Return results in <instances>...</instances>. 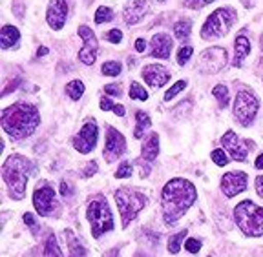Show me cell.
<instances>
[{
  "label": "cell",
  "instance_id": "6da1fadb",
  "mask_svg": "<svg viewBox=\"0 0 263 257\" xmlns=\"http://www.w3.org/2000/svg\"><path fill=\"white\" fill-rule=\"evenodd\" d=\"M196 201V188L186 179H172L161 192V208L166 225H174Z\"/></svg>",
  "mask_w": 263,
  "mask_h": 257
},
{
  "label": "cell",
  "instance_id": "7a4b0ae2",
  "mask_svg": "<svg viewBox=\"0 0 263 257\" xmlns=\"http://www.w3.org/2000/svg\"><path fill=\"white\" fill-rule=\"evenodd\" d=\"M39 111L31 104L26 102H18L13 104L2 113V126H4L6 133H9L13 139H26L39 126Z\"/></svg>",
  "mask_w": 263,
  "mask_h": 257
},
{
  "label": "cell",
  "instance_id": "3957f363",
  "mask_svg": "<svg viewBox=\"0 0 263 257\" xmlns=\"http://www.w3.org/2000/svg\"><path fill=\"white\" fill-rule=\"evenodd\" d=\"M31 168L33 164L24 155H16L15 153V155L8 157V161L2 166V177H4V183L8 184L11 199H24L26 183H28V175L31 173Z\"/></svg>",
  "mask_w": 263,
  "mask_h": 257
},
{
  "label": "cell",
  "instance_id": "277c9868",
  "mask_svg": "<svg viewBox=\"0 0 263 257\" xmlns=\"http://www.w3.org/2000/svg\"><path fill=\"white\" fill-rule=\"evenodd\" d=\"M234 219L238 228L249 237L263 235V208L252 201H243L234 208Z\"/></svg>",
  "mask_w": 263,
  "mask_h": 257
},
{
  "label": "cell",
  "instance_id": "5b68a950",
  "mask_svg": "<svg viewBox=\"0 0 263 257\" xmlns=\"http://www.w3.org/2000/svg\"><path fill=\"white\" fill-rule=\"evenodd\" d=\"M86 217L90 221L91 233L95 239L103 235V233L110 232L114 228V217H111L110 206H108L106 199L103 195H97L95 199L90 201L86 210Z\"/></svg>",
  "mask_w": 263,
  "mask_h": 257
},
{
  "label": "cell",
  "instance_id": "8992f818",
  "mask_svg": "<svg viewBox=\"0 0 263 257\" xmlns=\"http://www.w3.org/2000/svg\"><path fill=\"white\" fill-rule=\"evenodd\" d=\"M115 203L121 212V219H123V226L130 225V221L137 215V212L146 206V197L141 192L130 190V188H121L115 192Z\"/></svg>",
  "mask_w": 263,
  "mask_h": 257
},
{
  "label": "cell",
  "instance_id": "52a82bcc",
  "mask_svg": "<svg viewBox=\"0 0 263 257\" xmlns=\"http://www.w3.org/2000/svg\"><path fill=\"white\" fill-rule=\"evenodd\" d=\"M236 21V13L230 8H221L218 11H214L212 15L206 18L205 26L201 28V37L205 41L210 38H218V37H225L229 29L232 28Z\"/></svg>",
  "mask_w": 263,
  "mask_h": 257
},
{
  "label": "cell",
  "instance_id": "ba28073f",
  "mask_svg": "<svg viewBox=\"0 0 263 257\" xmlns=\"http://www.w3.org/2000/svg\"><path fill=\"white\" fill-rule=\"evenodd\" d=\"M256 113H258V98L251 91H239L234 101L236 118H238L243 126H249L254 121Z\"/></svg>",
  "mask_w": 263,
  "mask_h": 257
},
{
  "label": "cell",
  "instance_id": "9c48e42d",
  "mask_svg": "<svg viewBox=\"0 0 263 257\" xmlns=\"http://www.w3.org/2000/svg\"><path fill=\"white\" fill-rule=\"evenodd\" d=\"M227 64V51L223 48H209L205 49L197 61L199 70L205 73H218Z\"/></svg>",
  "mask_w": 263,
  "mask_h": 257
},
{
  "label": "cell",
  "instance_id": "30bf717a",
  "mask_svg": "<svg viewBox=\"0 0 263 257\" xmlns=\"http://www.w3.org/2000/svg\"><path fill=\"white\" fill-rule=\"evenodd\" d=\"M33 204L41 215L53 213V210L57 208V201H55V190L49 186V183H41V186L33 192Z\"/></svg>",
  "mask_w": 263,
  "mask_h": 257
},
{
  "label": "cell",
  "instance_id": "8fae6325",
  "mask_svg": "<svg viewBox=\"0 0 263 257\" xmlns=\"http://www.w3.org/2000/svg\"><path fill=\"white\" fill-rule=\"evenodd\" d=\"M97 133H99V130H97V124H95L93 118L86 121V124L82 126L81 131H79V135L73 137V148L81 151V153L91 151L95 148V144H97Z\"/></svg>",
  "mask_w": 263,
  "mask_h": 257
},
{
  "label": "cell",
  "instance_id": "7c38bea8",
  "mask_svg": "<svg viewBox=\"0 0 263 257\" xmlns=\"http://www.w3.org/2000/svg\"><path fill=\"white\" fill-rule=\"evenodd\" d=\"M221 143H223V146L229 150L230 157L236 161H245L249 150L254 148V143H252V141H249V139L239 141L238 135H236L234 131H227V133L221 137Z\"/></svg>",
  "mask_w": 263,
  "mask_h": 257
},
{
  "label": "cell",
  "instance_id": "4fadbf2b",
  "mask_svg": "<svg viewBox=\"0 0 263 257\" xmlns=\"http://www.w3.org/2000/svg\"><path fill=\"white\" fill-rule=\"evenodd\" d=\"M124 151H126V141H124V137L115 128L108 126L106 146H104V157H106V161L111 163V161L119 159Z\"/></svg>",
  "mask_w": 263,
  "mask_h": 257
},
{
  "label": "cell",
  "instance_id": "5bb4252c",
  "mask_svg": "<svg viewBox=\"0 0 263 257\" xmlns=\"http://www.w3.org/2000/svg\"><path fill=\"white\" fill-rule=\"evenodd\" d=\"M79 35H81L82 41H84V46H82L81 53H79V58L86 66H91L95 62V53H97L99 42H97V38H95L93 31H91L90 28H86V26H81V28H79Z\"/></svg>",
  "mask_w": 263,
  "mask_h": 257
},
{
  "label": "cell",
  "instance_id": "9a60e30c",
  "mask_svg": "<svg viewBox=\"0 0 263 257\" xmlns=\"http://www.w3.org/2000/svg\"><path fill=\"white\" fill-rule=\"evenodd\" d=\"M247 181H249V175L245 171H230V173H225L221 179V190L227 197H234L238 193H241L247 188Z\"/></svg>",
  "mask_w": 263,
  "mask_h": 257
},
{
  "label": "cell",
  "instance_id": "2e32d148",
  "mask_svg": "<svg viewBox=\"0 0 263 257\" xmlns=\"http://www.w3.org/2000/svg\"><path fill=\"white\" fill-rule=\"evenodd\" d=\"M66 16H68V4H66V0H53L48 6L46 21H48V24L53 29H61L64 26Z\"/></svg>",
  "mask_w": 263,
  "mask_h": 257
},
{
  "label": "cell",
  "instance_id": "e0dca14e",
  "mask_svg": "<svg viewBox=\"0 0 263 257\" xmlns=\"http://www.w3.org/2000/svg\"><path fill=\"white\" fill-rule=\"evenodd\" d=\"M143 78L150 86H154V88H159V86H163V84L168 82L170 73L164 70L163 66L152 64V66H146V68L143 70Z\"/></svg>",
  "mask_w": 263,
  "mask_h": 257
},
{
  "label": "cell",
  "instance_id": "ac0fdd59",
  "mask_svg": "<svg viewBox=\"0 0 263 257\" xmlns=\"http://www.w3.org/2000/svg\"><path fill=\"white\" fill-rule=\"evenodd\" d=\"M170 49H172V38L164 33H159L152 38V49H150V55L156 58H168L170 57Z\"/></svg>",
  "mask_w": 263,
  "mask_h": 257
},
{
  "label": "cell",
  "instance_id": "d6986e66",
  "mask_svg": "<svg viewBox=\"0 0 263 257\" xmlns=\"http://www.w3.org/2000/svg\"><path fill=\"white\" fill-rule=\"evenodd\" d=\"M146 9H148V6L144 0H132L130 4L126 6V9H124V21L130 26L137 24V22L146 15Z\"/></svg>",
  "mask_w": 263,
  "mask_h": 257
},
{
  "label": "cell",
  "instance_id": "ffe728a7",
  "mask_svg": "<svg viewBox=\"0 0 263 257\" xmlns=\"http://www.w3.org/2000/svg\"><path fill=\"white\" fill-rule=\"evenodd\" d=\"M157 155H159V137L157 133H152L143 144V159L154 161Z\"/></svg>",
  "mask_w": 263,
  "mask_h": 257
},
{
  "label": "cell",
  "instance_id": "44dd1931",
  "mask_svg": "<svg viewBox=\"0 0 263 257\" xmlns=\"http://www.w3.org/2000/svg\"><path fill=\"white\" fill-rule=\"evenodd\" d=\"M18 38H21L18 29L13 28V26H4L2 33H0V46H2V49H8L11 46H15L18 42Z\"/></svg>",
  "mask_w": 263,
  "mask_h": 257
},
{
  "label": "cell",
  "instance_id": "7402d4cb",
  "mask_svg": "<svg viewBox=\"0 0 263 257\" xmlns=\"http://www.w3.org/2000/svg\"><path fill=\"white\" fill-rule=\"evenodd\" d=\"M234 49H236V55H234V66H241L243 58L249 55V51H251V42H249V38L243 37V35H239L238 38H236L234 42Z\"/></svg>",
  "mask_w": 263,
  "mask_h": 257
},
{
  "label": "cell",
  "instance_id": "603a6c76",
  "mask_svg": "<svg viewBox=\"0 0 263 257\" xmlns=\"http://www.w3.org/2000/svg\"><path fill=\"white\" fill-rule=\"evenodd\" d=\"M66 237H68V248H70V257H86L88 252L86 248L79 243V239L73 235L71 232H66Z\"/></svg>",
  "mask_w": 263,
  "mask_h": 257
},
{
  "label": "cell",
  "instance_id": "cb8c5ba5",
  "mask_svg": "<svg viewBox=\"0 0 263 257\" xmlns=\"http://www.w3.org/2000/svg\"><path fill=\"white\" fill-rule=\"evenodd\" d=\"M44 257H62V252H61V248H59L57 237L55 235L48 237V241H46V246H44Z\"/></svg>",
  "mask_w": 263,
  "mask_h": 257
},
{
  "label": "cell",
  "instance_id": "d4e9b609",
  "mask_svg": "<svg viewBox=\"0 0 263 257\" xmlns=\"http://www.w3.org/2000/svg\"><path fill=\"white\" fill-rule=\"evenodd\" d=\"M136 121H137V128H136V137L137 139H139L141 135H143V131L146 130V128H150V117H148L146 113H144V111H137L136 113Z\"/></svg>",
  "mask_w": 263,
  "mask_h": 257
},
{
  "label": "cell",
  "instance_id": "484cf974",
  "mask_svg": "<svg viewBox=\"0 0 263 257\" xmlns=\"http://www.w3.org/2000/svg\"><path fill=\"white\" fill-rule=\"evenodd\" d=\"M190 29H192L190 22H186V21L177 22V24L174 26V33H176L177 41H186V38H189V35H190Z\"/></svg>",
  "mask_w": 263,
  "mask_h": 257
},
{
  "label": "cell",
  "instance_id": "4316f807",
  "mask_svg": "<svg viewBox=\"0 0 263 257\" xmlns=\"http://www.w3.org/2000/svg\"><path fill=\"white\" fill-rule=\"evenodd\" d=\"M66 93L70 95L73 101H79V98L82 97V93H84V84H82L81 81L70 82V84L66 86Z\"/></svg>",
  "mask_w": 263,
  "mask_h": 257
},
{
  "label": "cell",
  "instance_id": "83f0119b",
  "mask_svg": "<svg viewBox=\"0 0 263 257\" xmlns=\"http://www.w3.org/2000/svg\"><path fill=\"white\" fill-rule=\"evenodd\" d=\"M212 93H214V97L218 98L219 108H225L227 104H229V90H227V86L218 84V86H216V88L212 90Z\"/></svg>",
  "mask_w": 263,
  "mask_h": 257
},
{
  "label": "cell",
  "instance_id": "f1b7e54d",
  "mask_svg": "<svg viewBox=\"0 0 263 257\" xmlns=\"http://www.w3.org/2000/svg\"><path fill=\"white\" fill-rule=\"evenodd\" d=\"M101 110H103V111L111 110L114 113L119 115V117H123V115H124V106H121V104H114V102H111L108 97L101 98Z\"/></svg>",
  "mask_w": 263,
  "mask_h": 257
},
{
  "label": "cell",
  "instance_id": "f546056e",
  "mask_svg": "<svg viewBox=\"0 0 263 257\" xmlns=\"http://www.w3.org/2000/svg\"><path fill=\"white\" fill-rule=\"evenodd\" d=\"M130 97L132 98H137V101H146L148 93H146V90H144L143 86L139 84V82H132V86H130Z\"/></svg>",
  "mask_w": 263,
  "mask_h": 257
},
{
  "label": "cell",
  "instance_id": "4dcf8cb0",
  "mask_svg": "<svg viewBox=\"0 0 263 257\" xmlns=\"http://www.w3.org/2000/svg\"><path fill=\"white\" fill-rule=\"evenodd\" d=\"M186 235V230H181L179 233H176V235L170 237L168 241V252L170 253H177L181 250V239Z\"/></svg>",
  "mask_w": 263,
  "mask_h": 257
},
{
  "label": "cell",
  "instance_id": "1f68e13d",
  "mask_svg": "<svg viewBox=\"0 0 263 257\" xmlns=\"http://www.w3.org/2000/svg\"><path fill=\"white\" fill-rule=\"evenodd\" d=\"M121 73V64L119 62H104L103 64V75H106V77H117V75Z\"/></svg>",
  "mask_w": 263,
  "mask_h": 257
},
{
  "label": "cell",
  "instance_id": "d6a6232c",
  "mask_svg": "<svg viewBox=\"0 0 263 257\" xmlns=\"http://www.w3.org/2000/svg\"><path fill=\"white\" fill-rule=\"evenodd\" d=\"M114 18V11L110 8H99L95 13V22L97 24H104V22H110Z\"/></svg>",
  "mask_w": 263,
  "mask_h": 257
},
{
  "label": "cell",
  "instance_id": "836d02e7",
  "mask_svg": "<svg viewBox=\"0 0 263 257\" xmlns=\"http://www.w3.org/2000/svg\"><path fill=\"white\" fill-rule=\"evenodd\" d=\"M186 88V81H179V82H176V84L170 88L166 93H164V101H172L174 97H176L177 93H179L181 90H185Z\"/></svg>",
  "mask_w": 263,
  "mask_h": 257
},
{
  "label": "cell",
  "instance_id": "e575fe53",
  "mask_svg": "<svg viewBox=\"0 0 263 257\" xmlns=\"http://www.w3.org/2000/svg\"><path fill=\"white\" fill-rule=\"evenodd\" d=\"M212 161L218 164V166H227V163H229V157L225 155V151L214 150L212 151Z\"/></svg>",
  "mask_w": 263,
  "mask_h": 257
},
{
  "label": "cell",
  "instance_id": "d590c367",
  "mask_svg": "<svg viewBox=\"0 0 263 257\" xmlns=\"http://www.w3.org/2000/svg\"><path fill=\"white\" fill-rule=\"evenodd\" d=\"M190 55H192V46H185V48H181L179 55H177V62H179L181 66H185L186 61L190 58Z\"/></svg>",
  "mask_w": 263,
  "mask_h": 257
},
{
  "label": "cell",
  "instance_id": "8d00e7d4",
  "mask_svg": "<svg viewBox=\"0 0 263 257\" xmlns=\"http://www.w3.org/2000/svg\"><path fill=\"white\" fill-rule=\"evenodd\" d=\"M132 175V164L130 163H123L119 166V170H117V173H115V177L117 179H126V177Z\"/></svg>",
  "mask_w": 263,
  "mask_h": 257
},
{
  "label": "cell",
  "instance_id": "74e56055",
  "mask_svg": "<svg viewBox=\"0 0 263 257\" xmlns=\"http://www.w3.org/2000/svg\"><path fill=\"white\" fill-rule=\"evenodd\" d=\"M185 248L189 250L190 253H197L199 250H201V243L197 241V239H194V237H190V239H186Z\"/></svg>",
  "mask_w": 263,
  "mask_h": 257
},
{
  "label": "cell",
  "instance_id": "f35d334b",
  "mask_svg": "<svg viewBox=\"0 0 263 257\" xmlns=\"http://www.w3.org/2000/svg\"><path fill=\"white\" fill-rule=\"evenodd\" d=\"M95 173H97V163H95V161H90V163L84 166L82 175H84V177H91V175H95Z\"/></svg>",
  "mask_w": 263,
  "mask_h": 257
},
{
  "label": "cell",
  "instance_id": "ab89813d",
  "mask_svg": "<svg viewBox=\"0 0 263 257\" xmlns=\"http://www.w3.org/2000/svg\"><path fill=\"white\" fill-rule=\"evenodd\" d=\"M210 2H214V0H186V8L199 9V8H203V6L210 4Z\"/></svg>",
  "mask_w": 263,
  "mask_h": 257
},
{
  "label": "cell",
  "instance_id": "60d3db41",
  "mask_svg": "<svg viewBox=\"0 0 263 257\" xmlns=\"http://www.w3.org/2000/svg\"><path fill=\"white\" fill-rule=\"evenodd\" d=\"M24 223H26V225L31 226L33 233H37V232H39V225L35 223V217H33L31 213H24Z\"/></svg>",
  "mask_w": 263,
  "mask_h": 257
},
{
  "label": "cell",
  "instance_id": "b9f144b4",
  "mask_svg": "<svg viewBox=\"0 0 263 257\" xmlns=\"http://www.w3.org/2000/svg\"><path fill=\"white\" fill-rule=\"evenodd\" d=\"M106 38L110 42H121V38H123V33H121L119 29H111V31L106 35Z\"/></svg>",
  "mask_w": 263,
  "mask_h": 257
},
{
  "label": "cell",
  "instance_id": "7bdbcfd3",
  "mask_svg": "<svg viewBox=\"0 0 263 257\" xmlns=\"http://www.w3.org/2000/svg\"><path fill=\"white\" fill-rule=\"evenodd\" d=\"M256 192H258L259 197H263V175L256 177Z\"/></svg>",
  "mask_w": 263,
  "mask_h": 257
},
{
  "label": "cell",
  "instance_id": "ee69618b",
  "mask_svg": "<svg viewBox=\"0 0 263 257\" xmlns=\"http://www.w3.org/2000/svg\"><path fill=\"white\" fill-rule=\"evenodd\" d=\"M104 91H106V93H111V95H121V88L119 86H106V88H104Z\"/></svg>",
  "mask_w": 263,
  "mask_h": 257
},
{
  "label": "cell",
  "instance_id": "f6af8a7d",
  "mask_svg": "<svg viewBox=\"0 0 263 257\" xmlns=\"http://www.w3.org/2000/svg\"><path fill=\"white\" fill-rule=\"evenodd\" d=\"M68 193H70V188H68V183H66V181H62V184H61V195H62V197H66Z\"/></svg>",
  "mask_w": 263,
  "mask_h": 257
},
{
  "label": "cell",
  "instance_id": "bcb514c9",
  "mask_svg": "<svg viewBox=\"0 0 263 257\" xmlns=\"http://www.w3.org/2000/svg\"><path fill=\"white\" fill-rule=\"evenodd\" d=\"M144 48H146V44H144L143 38H139V41L136 42V49H137V51H143Z\"/></svg>",
  "mask_w": 263,
  "mask_h": 257
},
{
  "label": "cell",
  "instance_id": "7dc6e473",
  "mask_svg": "<svg viewBox=\"0 0 263 257\" xmlns=\"http://www.w3.org/2000/svg\"><path fill=\"white\" fill-rule=\"evenodd\" d=\"M16 86H18V78H16V81H13V84H9L8 88H6V90H4V95H8L9 91L13 90V88H16Z\"/></svg>",
  "mask_w": 263,
  "mask_h": 257
},
{
  "label": "cell",
  "instance_id": "c3c4849f",
  "mask_svg": "<svg viewBox=\"0 0 263 257\" xmlns=\"http://www.w3.org/2000/svg\"><path fill=\"white\" fill-rule=\"evenodd\" d=\"M256 168H258V170H263V153L256 159Z\"/></svg>",
  "mask_w": 263,
  "mask_h": 257
},
{
  "label": "cell",
  "instance_id": "681fc988",
  "mask_svg": "<svg viewBox=\"0 0 263 257\" xmlns=\"http://www.w3.org/2000/svg\"><path fill=\"white\" fill-rule=\"evenodd\" d=\"M46 53H48V48H39V53H37V57H44Z\"/></svg>",
  "mask_w": 263,
  "mask_h": 257
},
{
  "label": "cell",
  "instance_id": "f907efd6",
  "mask_svg": "<svg viewBox=\"0 0 263 257\" xmlns=\"http://www.w3.org/2000/svg\"><path fill=\"white\" fill-rule=\"evenodd\" d=\"M117 255H119V252H117V250H110V252H108L104 257H117Z\"/></svg>",
  "mask_w": 263,
  "mask_h": 257
},
{
  "label": "cell",
  "instance_id": "816d5d0a",
  "mask_svg": "<svg viewBox=\"0 0 263 257\" xmlns=\"http://www.w3.org/2000/svg\"><path fill=\"white\" fill-rule=\"evenodd\" d=\"M259 44H261V49H263V37H261V42H259Z\"/></svg>",
  "mask_w": 263,
  "mask_h": 257
},
{
  "label": "cell",
  "instance_id": "f5cc1de1",
  "mask_svg": "<svg viewBox=\"0 0 263 257\" xmlns=\"http://www.w3.org/2000/svg\"><path fill=\"white\" fill-rule=\"evenodd\" d=\"M157 2H164V0H157Z\"/></svg>",
  "mask_w": 263,
  "mask_h": 257
}]
</instances>
